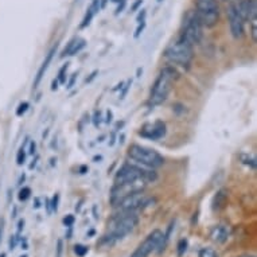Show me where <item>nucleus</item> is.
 <instances>
[{
	"mask_svg": "<svg viewBox=\"0 0 257 257\" xmlns=\"http://www.w3.org/2000/svg\"><path fill=\"white\" fill-rule=\"evenodd\" d=\"M143 5V0H136L135 3H134V6L131 7V13H134V11H136V10L139 9L140 6Z\"/></svg>",
	"mask_w": 257,
	"mask_h": 257,
	"instance_id": "ea45409f",
	"label": "nucleus"
},
{
	"mask_svg": "<svg viewBox=\"0 0 257 257\" xmlns=\"http://www.w3.org/2000/svg\"><path fill=\"white\" fill-rule=\"evenodd\" d=\"M0 257H6V253H0Z\"/></svg>",
	"mask_w": 257,
	"mask_h": 257,
	"instance_id": "603ef678",
	"label": "nucleus"
},
{
	"mask_svg": "<svg viewBox=\"0 0 257 257\" xmlns=\"http://www.w3.org/2000/svg\"><path fill=\"white\" fill-rule=\"evenodd\" d=\"M74 221H76V218H74V215H72V214L66 215V217H65V218L62 219L63 225H65L66 228H70V226H73V223H74Z\"/></svg>",
	"mask_w": 257,
	"mask_h": 257,
	"instance_id": "c85d7f7f",
	"label": "nucleus"
},
{
	"mask_svg": "<svg viewBox=\"0 0 257 257\" xmlns=\"http://www.w3.org/2000/svg\"><path fill=\"white\" fill-rule=\"evenodd\" d=\"M131 85H132V80H128L126 82H124V85H122V88H121V93H120V100H124L126 96V93H128V90H130V88H131Z\"/></svg>",
	"mask_w": 257,
	"mask_h": 257,
	"instance_id": "393cba45",
	"label": "nucleus"
},
{
	"mask_svg": "<svg viewBox=\"0 0 257 257\" xmlns=\"http://www.w3.org/2000/svg\"><path fill=\"white\" fill-rule=\"evenodd\" d=\"M228 205V191L226 190H219L218 193L214 195L213 202H211V207L214 211H219L225 209Z\"/></svg>",
	"mask_w": 257,
	"mask_h": 257,
	"instance_id": "a211bd4d",
	"label": "nucleus"
},
{
	"mask_svg": "<svg viewBox=\"0 0 257 257\" xmlns=\"http://www.w3.org/2000/svg\"><path fill=\"white\" fill-rule=\"evenodd\" d=\"M69 65L66 63V65H63L62 68H61V70H59L58 73V82H61V84H65L66 82V70H68Z\"/></svg>",
	"mask_w": 257,
	"mask_h": 257,
	"instance_id": "b1692460",
	"label": "nucleus"
},
{
	"mask_svg": "<svg viewBox=\"0 0 257 257\" xmlns=\"http://www.w3.org/2000/svg\"><path fill=\"white\" fill-rule=\"evenodd\" d=\"M106 3H108V0H100V9H105Z\"/></svg>",
	"mask_w": 257,
	"mask_h": 257,
	"instance_id": "de8ad7c7",
	"label": "nucleus"
},
{
	"mask_svg": "<svg viewBox=\"0 0 257 257\" xmlns=\"http://www.w3.org/2000/svg\"><path fill=\"white\" fill-rule=\"evenodd\" d=\"M146 17H147V11H146V10H140L139 15L136 18V22H138V23L146 22Z\"/></svg>",
	"mask_w": 257,
	"mask_h": 257,
	"instance_id": "72a5a7b5",
	"label": "nucleus"
},
{
	"mask_svg": "<svg viewBox=\"0 0 257 257\" xmlns=\"http://www.w3.org/2000/svg\"><path fill=\"white\" fill-rule=\"evenodd\" d=\"M97 70H94V72L92 73V74H90V77H89V78H86V81H85V82H86V84H89V82H90V81L92 80H94V77L97 76Z\"/></svg>",
	"mask_w": 257,
	"mask_h": 257,
	"instance_id": "37998d69",
	"label": "nucleus"
},
{
	"mask_svg": "<svg viewBox=\"0 0 257 257\" xmlns=\"http://www.w3.org/2000/svg\"><path fill=\"white\" fill-rule=\"evenodd\" d=\"M55 51H57V45L51 47L50 51H49V53L46 54V57H45V61H43V63L41 65V68L38 69V73H37V76H35L34 84H33V88L34 89L38 88L39 84H41V81H42L45 73L47 72V69H49V66H50L51 61H53V58H54Z\"/></svg>",
	"mask_w": 257,
	"mask_h": 257,
	"instance_id": "dca6fc26",
	"label": "nucleus"
},
{
	"mask_svg": "<svg viewBox=\"0 0 257 257\" xmlns=\"http://www.w3.org/2000/svg\"><path fill=\"white\" fill-rule=\"evenodd\" d=\"M181 37L190 42L193 46L198 45L203 37V26L197 17L195 11H187L182 22Z\"/></svg>",
	"mask_w": 257,
	"mask_h": 257,
	"instance_id": "0eeeda50",
	"label": "nucleus"
},
{
	"mask_svg": "<svg viewBox=\"0 0 257 257\" xmlns=\"http://www.w3.org/2000/svg\"><path fill=\"white\" fill-rule=\"evenodd\" d=\"M22 249H29V244H27V240H26V238H23V240H22Z\"/></svg>",
	"mask_w": 257,
	"mask_h": 257,
	"instance_id": "a18cd8bd",
	"label": "nucleus"
},
{
	"mask_svg": "<svg viewBox=\"0 0 257 257\" xmlns=\"http://www.w3.org/2000/svg\"><path fill=\"white\" fill-rule=\"evenodd\" d=\"M238 13H240L241 18L244 19V22H256L257 17V5L256 0H241L240 3L237 5Z\"/></svg>",
	"mask_w": 257,
	"mask_h": 257,
	"instance_id": "ddd939ff",
	"label": "nucleus"
},
{
	"mask_svg": "<svg viewBox=\"0 0 257 257\" xmlns=\"http://www.w3.org/2000/svg\"><path fill=\"white\" fill-rule=\"evenodd\" d=\"M140 136L146 139L158 140L166 135V124L163 121H156L154 124H146L139 132Z\"/></svg>",
	"mask_w": 257,
	"mask_h": 257,
	"instance_id": "f8f14e48",
	"label": "nucleus"
},
{
	"mask_svg": "<svg viewBox=\"0 0 257 257\" xmlns=\"http://www.w3.org/2000/svg\"><path fill=\"white\" fill-rule=\"evenodd\" d=\"M76 78H77V73H74V74H72V77H70V81H69L68 84V88H73L74 86V82H76Z\"/></svg>",
	"mask_w": 257,
	"mask_h": 257,
	"instance_id": "a19ab883",
	"label": "nucleus"
},
{
	"mask_svg": "<svg viewBox=\"0 0 257 257\" xmlns=\"http://www.w3.org/2000/svg\"><path fill=\"white\" fill-rule=\"evenodd\" d=\"M25 219H19V222H18V236H21V233H22V230H23V229H25Z\"/></svg>",
	"mask_w": 257,
	"mask_h": 257,
	"instance_id": "e433bc0d",
	"label": "nucleus"
},
{
	"mask_svg": "<svg viewBox=\"0 0 257 257\" xmlns=\"http://www.w3.org/2000/svg\"><path fill=\"white\" fill-rule=\"evenodd\" d=\"M174 226H175V219H174V221H171V222H170L169 228H167V232H166V234H165V238H166V241H167V242H169L170 236H171V233H173Z\"/></svg>",
	"mask_w": 257,
	"mask_h": 257,
	"instance_id": "2f4dec72",
	"label": "nucleus"
},
{
	"mask_svg": "<svg viewBox=\"0 0 257 257\" xmlns=\"http://www.w3.org/2000/svg\"><path fill=\"white\" fill-rule=\"evenodd\" d=\"M139 223V215L138 213H122L117 211L112 217L109 222V233H106L102 237L100 244L110 248L114 244H117L118 241L125 238L128 234H131Z\"/></svg>",
	"mask_w": 257,
	"mask_h": 257,
	"instance_id": "f257e3e1",
	"label": "nucleus"
},
{
	"mask_svg": "<svg viewBox=\"0 0 257 257\" xmlns=\"http://www.w3.org/2000/svg\"><path fill=\"white\" fill-rule=\"evenodd\" d=\"M39 207H41V201H39V198H35L34 209H39Z\"/></svg>",
	"mask_w": 257,
	"mask_h": 257,
	"instance_id": "09e8293b",
	"label": "nucleus"
},
{
	"mask_svg": "<svg viewBox=\"0 0 257 257\" xmlns=\"http://www.w3.org/2000/svg\"><path fill=\"white\" fill-rule=\"evenodd\" d=\"M35 151H37V143L35 142H30V155H34Z\"/></svg>",
	"mask_w": 257,
	"mask_h": 257,
	"instance_id": "58836bf2",
	"label": "nucleus"
},
{
	"mask_svg": "<svg viewBox=\"0 0 257 257\" xmlns=\"http://www.w3.org/2000/svg\"><path fill=\"white\" fill-rule=\"evenodd\" d=\"M240 159H241V162L244 163V165L249 166V167H250L252 170L256 169V159H254L253 156H249V155H245V154H241Z\"/></svg>",
	"mask_w": 257,
	"mask_h": 257,
	"instance_id": "aec40b11",
	"label": "nucleus"
},
{
	"mask_svg": "<svg viewBox=\"0 0 257 257\" xmlns=\"http://www.w3.org/2000/svg\"><path fill=\"white\" fill-rule=\"evenodd\" d=\"M122 85H124V82H120V84H117V86H116V88H114L113 90H118V89H121Z\"/></svg>",
	"mask_w": 257,
	"mask_h": 257,
	"instance_id": "3c124183",
	"label": "nucleus"
},
{
	"mask_svg": "<svg viewBox=\"0 0 257 257\" xmlns=\"http://www.w3.org/2000/svg\"><path fill=\"white\" fill-rule=\"evenodd\" d=\"M178 78L177 70L173 66H166L160 70L150 92V105L156 106L163 104L167 100L173 85Z\"/></svg>",
	"mask_w": 257,
	"mask_h": 257,
	"instance_id": "f03ea898",
	"label": "nucleus"
},
{
	"mask_svg": "<svg viewBox=\"0 0 257 257\" xmlns=\"http://www.w3.org/2000/svg\"><path fill=\"white\" fill-rule=\"evenodd\" d=\"M29 108H30L29 102H22V104H19V106L17 108V116H23V114L29 110Z\"/></svg>",
	"mask_w": 257,
	"mask_h": 257,
	"instance_id": "a878e982",
	"label": "nucleus"
},
{
	"mask_svg": "<svg viewBox=\"0 0 257 257\" xmlns=\"http://www.w3.org/2000/svg\"><path fill=\"white\" fill-rule=\"evenodd\" d=\"M58 202H59V195L55 194L54 197H53V199L50 201V207L53 213H57V211H58Z\"/></svg>",
	"mask_w": 257,
	"mask_h": 257,
	"instance_id": "cd10ccee",
	"label": "nucleus"
},
{
	"mask_svg": "<svg viewBox=\"0 0 257 257\" xmlns=\"http://www.w3.org/2000/svg\"><path fill=\"white\" fill-rule=\"evenodd\" d=\"M100 0H92V5L89 6V9L86 10V13H85L84 18H82V22H81L80 29H86L89 25H90V22L94 18V15L100 11Z\"/></svg>",
	"mask_w": 257,
	"mask_h": 257,
	"instance_id": "f3484780",
	"label": "nucleus"
},
{
	"mask_svg": "<svg viewBox=\"0 0 257 257\" xmlns=\"http://www.w3.org/2000/svg\"><path fill=\"white\" fill-rule=\"evenodd\" d=\"M128 158L135 163L148 169H159L165 165V158L154 148L140 146V144H131L128 148Z\"/></svg>",
	"mask_w": 257,
	"mask_h": 257,
	"instance_id": "39448f33",
	"label": "nucleus"
},
{
	"mask_svg": "<svg viewBox=\"0 0 257 257\" xmlns=\"http://www.w3.org/2000/svg\"><path fill=\"white\" fill-rule=\"evenodd\" d=\"M198 257H218V253L213 248H202L199 250Z\"/></svg>",
	"mask_w": 257,
	"mask_h": 257,
	"instance_id": "4be33fe9",
	"label": "nucleus"
},
{
	"mask_svg": "<svg viewBox=\"0 0 257 257\" xmlns=\"http://www.w3.org/2000/svg\"><path fill=\"white\" fill-rule=\"evenodd\" d=\"M250 35H252L253 43L257 42V25L256 22H252L250 23Z\"/></svg>",
	"mask_w": 257,
	"mask_h": 257,
	"instance_id": "c756f323",
	"label": "nucleus"
},
{
	"mask_svg": "<svg viewBox=\"0 0 257 257\" xmlns=\"http://www.w3.org/2000/svg\"><path fill=\"white\" fill-rule=\"evenodd\" d=\"M3 223H5V221L2 219V221H0V238L3 236Z\"/></svg>",
	"mask_w": 257,
	"mask_h": 257,
	"instance_id": "8fccbe9b",
	"label": "nucleus"
},
{
	"mask_svg": "<svg viewBox=\"0 0 257 257\" xmlns=\"http://www.w3.org/2000/svg\"><path fill=\"white\" fill-rule=\"evenodd\" d=\"M166 245H167V241H166L163 232H160L159 229H155L135 249V252L132 253L131 257H148L152 252L162 253L166 249Z\"/></svg>",
	"mask_w": 257,
	"mask_h": 257,
	"instance_id": "6e6552de",
	"label": "nucleus"
},
{
	"mask_svg": "<svg viewBox=\"0 0 257 257\" xmlns=\"http://www.w3.org/2000/svg\"><path fill=\"white\" fill-rule=\"evenodd\" d=\"M112 118H113V113H112V110H106V120L105 121L109 124L112 121Z\"/></svg>",
	"mask_w": 257,
	"mask_h": 257,
	"instance_id": "79ce46f5",
	"label": "nucleus"
},
{
	"mask_svg": "<svg viewBox=\"0 0 257 257\" xmlns=\"http://www.w3.org/2000/svg\"><path fill=\"white\" fill-rule=\"evenodd\" d=\"M100 118H101V113L96 110V112H94V118H93V124H94V126L100 125Z\"/></svg>",
	"mask_w": 257,
	"mask_h": 257,
	"instance_id": "c9c22d12",
	"label": "nucleus"
},
{
	"mask_svg": "<svg viewBox=\"0 0 257 257\" xmlns=\"http://www.w3.org/2000/svg\"><path fill=\"white\" fill-rule=\"evenodd\" d=\"M18 241H19V236H18V234H15V236H11V238H10V245H9L10 250H13V249L17 246Z\"/></svg>",
	"mask_w": 257,
	"mask_h": 257,
	"instance_id": "473e14b6",
	"label": "nucleus"
},
{
	"mask_svg": "<svg viewBox=\"0 0 257 257\" xmlns=\"http://www.w3.org/2000/svg\"><path fill=\"white\" fill-rule=\"evenodd\" d=\"M147 183L144 182H126V183H114V186L110 190V203L112 206H116L121 199H124L128 195L143 191Z\"/></svg>",
	"mask_w": 257,
	"mask_h": 257,
	"instance_id": "9d476101",
	"label": "nucleus"
},
{
	"mask_svg": "<svg viewBox=\"0 0 257 257\" xmlns=\"http://www.w3.org/2000/svg\"><path fill=\"white\" fill-rule=\"evenodd\" d=\"M144 27H146V22L138 23V27H136V30H135V34H134V37H135L136 39L139 38L140 35H142V33L144 31Z\"/></svg>",
	"mask_w": 257,
	"mask_h": 257,
	"instance_id": "7c9ffc66",
	"label": "nucleus"
},
{
	"mask_svg": "<svg viewBox=\"0 0 257 257\" xmlns=\"http://www.w3.org/2000/svg\"><path fill=\"white\" fill-rule=\"evenodd\" d=\"M187 248H189V241H187V238H181V240L178 241V245H177L178 257L185 256V253L187 252Z\"/></svg>",
	"mask_w": 257,
	"mask_h": 257,
	"instance_id": "6ab92c4d",
	"label": "nucleus"
},
{
	"mask_svg": "<svg viewBox=\"0 0 257 257\" xmlns=\"http://www.w3.org/2000/svg\"><path fill=\"white\" fill-rule=\"evenodd\" d=\"M37 160H38V156H37V158H35V160H33V163L30 165V167H29L30 170H34L35 169V166H37Z\"/></svg>",
	"mask_w": 257,
	"mask_h": 257,
	"instance_id": "49530a36",
	"label": "nucleus"
},
{
	"mask_svg": "<svg viewBox=\"0 0 257 257\" xmlns=\"http://www.w3.org/2000/svg\"><path fill=\"white\" fill-rule=\"evenodd\" d=\"M158 181V174L152 169L140 166L138 163L131 165L125 163L120 167L116 177H114V183H126V182H144V183H152Z\"/></svg>",
	"mask_w": 257,
	"mask_h": 257,
	"instance_id": "20e7f679",
	"label": "nucleus"
},
{
	"mask_svg": "<svg viewBox=\"0 0 257 257\" xmlns=\"http://www.w3.org/2000/svg\"><path fill=\"white\" fill-rule=\"evenodd\" d=\"M30 195H31V189H30V187H23V189H21V191H19L18 198H19L21 202H26V201L30 198Z\"/></svg>",
	"mask_w": 257,
	"mask_h": 257,
	"instance_id": "5701e85b",
	"label": "nucleus"
},
{
	"mask_svg": "<svg viewBox=\"0 0 257 257\" xmlns=\"http://www.w3.org/2000/svg\"><path fill=\"white\" fill-rule=\"evenodd\" d=\"M230 237V229L226 225H215L210 230V240L215 244H225Z\"/></svg>",
	"mask_w": 257,
	"mask_h": 257,
	"instance_id": "4468645a",
	"label": "nucleus"
},
{
	"mask_svg": "<svg viewBox=\"0 0 257 257\" xmlns=\"http://www.w3.org/2000/svg\"><path fill=\"white\" fill-rule=\"evenodd\" d=\"M195 14L203 27L213 29L219 22L218 0H195Z\"/></svg>",
	"mask_w": 257,
	"mask_h": 257,
	"instance_id": "423d86ee",
	"label": "nucleus"
},
{
	"mask_svg": "<svg viewBox=\"0 0 257 257\" xmlns=\"http://www.w3.org/2000/svg\"><path fill=\"white\" fill-rule=\"evenodd\" d=\"M88 252H89L88 246H85V245L82 244L74 245V253H76L78 257H85L86 254H88Z\"/></svg>",
	"mask_w": 257,
	"mask_h": 257,
	"instance_id": "412c9836",
	"label": "nucleus"
},
{
	"mask_svg": "<svg viewBox=\"0 0 257 257\" xmlns=\"http://www.w3.org/2000/svg\"><path fill=\"white\" fill-rule=\"evenodd\" d=\"M241 257H254V256H249V254H246V256H241Z\"/></svg>",
	"mask_w": 257,
	"mask_h": 257,
	"instance_id": "864d4df0",
	"label": "nucleus"
},
{
	"mask_svg": "<svg viewBox=\"0 0 257 257\" xmlns=\"http://www.w3.org/2000/svg\"><path fill=\"white\" fill-rule=\"evenodd\" d=\"M85 46H86V41H85V39L78 38V37L70 39L68 45H66V47H65L62 50V53H61V58L73 57V55L78 54Z\"/></svg>",
	"mask_w": 257,
	"mask_h": 257,
	"instance_id": "2eb2a0df",
	"label": "nucleus"
},
{
	"mask_svg": "<svg viewBox=\"0 0 257 257\" xmlns=\"http://www.w3.org/2000/svg\"><path fill=\"white\" fill-rule=\"evenodd\" d=\"M118 2H120V5H118V7L116 9V14L122 13V10H124V7H125L126 5V0H118Z\"/></svg>",
	"mask_w": 257,
	"mask_h": 257,
	"instance_id": "4c0bfd02",
	"label": "nucleus"
},
{
	"mask_svg": "<svg viewBox=\"0 0 257 257\" xmlns=\"http://www.w3.org/2000/svg\"><path fill=\"white\" fill-rule=\"evenodd\" d=\"M154 202H155V199L147 197L144 194V191H138V193H134V194L121 199L114 206V209H117V211H122V213H139L140 210H143Z\"/></svg>",
	"mask_w": 257,
	"mask_h": 257,
	"instance_id": "1a4fd4ad",
	"label": "nucleus"
},
{
	"mask_svg": "<svg viewBox=\"0 0 257 257\" xmlns=\"http://www.w3.org/2000/svg\"><path fill=\"white\" fill-rule=\"evenodd\" d=\"M26 160V151L25 148L22 147L19 151H18V155H17V165L18 166H22L25 163Z\"/></svg>",
	"mask_w": 257,
	"mask_h": 257,
	"instance_id": "bb28decb",
	"label": "nucleus"
},
{
	"mask_svg": "<svg viewBox=\"0 0 257 257\" xmlns=\"http://www.w3.org/2000/svg\"><path fill=\"white\" fill-rule=\"evenodd\" d=\"M62 250H63V242L62 240L57 241V257H62Z\"/></svg>",
	"mask_w": 257,
	"mask_h": 257,
	"instance_id": "f704fd0d",
	"label": "nucleus"
},
{
	"mask_svg": "<svg viewBox=\"0 0 257 257\" xmlns=\"http://www.w3.org/2000/svg\"><path fill=\"white\" fill-rule=\"evenodd\" d=\"M228 21L230 27V34L234 39H241L245 34V22L241 18L236 3H230L228 7Z\"/></svg>",
	"mask_w": 257,
	"mask_h": 257,
	"instance_id": "9b49d317",
	"label": "nucleus"
},
{
	"mask_svg": "<svg viewBox=\"0 0 257 257\" xmlns=\"http://www.w3.org/2000/svg\"><path fill=\"white\" fill-rule=\"evenodd\" d=\"M21 257H29V256H27V254H22Z\"/></svg>",
	"mask_w": 257,
	"mask_h": 257,
	"instance_id": "5fc2aeb1",
	"label": "nucleus"
},
{
	"mask_svg": "<svg viewBox=\"0 0 257 257\" xmlns=\"http://www.w3.org/2000/svg\"><path fill=\"white\" fill-rule=\"evenodd\" d=\"M57 89H58V80H54L51 84V90H57Z\"/></svg>",
	"mask_w": 257,
	"mask_h": 257,
	"instance_id": "c03bdc74",
	"label": "nucleus"
},
{
	"mask_svg": "<svg viewBox=\"0 0 257 257\" xmlns=\"http://www.w3.org/2000/svg\"><path fill=\"white\" fill-rule=\"evenodd\" d=\"M165 58L171 65L189 69L193 62V58H194V46L179 35L174 42H171L166 47Z\"/></svg>",
	"mask_w": 257,
	"mask_h": 257,
	"instance_id": "7ed1b4c3",
	"label": "nucleus"
}]
</instances>
